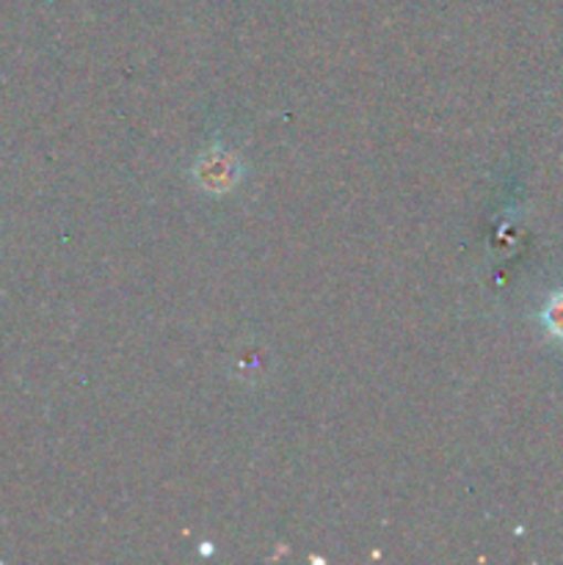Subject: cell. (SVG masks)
<instances>
[{"mask_svg":"<svg viewBox=\"0 0 563 565\" xmlns=\"http://www.w3.org/2000/svg\"><path fill=\"white\" fill-rule=\"evenodd\" d=\"M544 320H546V329L563 340V296H557L555 301L550 303V309L544 312Z\"/></svg>","mask_w":563,"mask_h":565,"instance_id":"obj_1","label":"cell"}]
</instances>
